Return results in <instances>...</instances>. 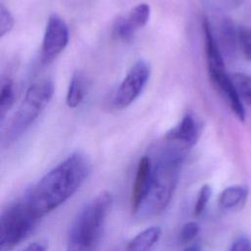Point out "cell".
<instances>
[{
	"label": "cell",
	"mask_w": 251,
	"mask_h": 251,
	"mask_svg": "<svg viewBox=\"0 0 251 251\" xmlns=\"http://www.w3.org/2000/svg\"><path fill=\"white\" fill-rule=\"evenodd\" d=\"M217 39V38H216ZM219 46L226 56H232L239 43V32L236 31L232 22L229 19H222L219 26Z\"/></svg>",
	"instance_id": "cell-11"
},
{
	"label": "cell",
	"mask_w": 251,
	"mask_h": 251,
	"mask_svg": "<svg viewBox=\"0 0 251 251\" xmlns=\"http://www.w3.org/2000/svg\"><path fill=\"white\" fill-rule=\"evenodd\" d=\"M15 100L14 83L12 79L6 78L1 83L0 89V119L1 123L4 122L5 116L12 108Z\"/></svg>",
	"instance_id": "cell-16"
},
{
	"label": "cell",
	"mask_w": 251,
	"mask_h": 251,
	"mask_svg": "<svg viewBox=\"0 0 251 251\" xmlns=\"http://www.w3.org/2000/svg\"><path fill=\"white\" fill-rule=\"evenodd\" d=\"M150 73V65L143 59H139L132 65L115 92L113 97L115 109H125L136 100L147 84Z\"/></svg>",
	"instance_id": "cell-6"
},
{
	"label": "cell",
	"mask_w": 251,
	"mask_h": 251,
	"mask_svg": "<svg viewBox=\"0 0 251 251\" xmlns=\"http://www.w3.org/2000/svg\"><path fill=\"white\" fill-rule=\"evenodd\" d=\"M113 202L109 191L91 198L74 219L68 233L69 250H91L99 243Z\"/></svg>",
	"instance_id": "cell-3"
},
{
	"label": "cell",
	"mask_w": 251,
	"mask_h": 251,
	"mask_svg": "<svg viewBox=\"0 0 251 251\" xmlns=\"http://www.w3.org/2000/svg\"><path fill=\"white\" fill-rule=\"evenodd\" d=\"M200 226L196 222L185 223L179 232V240L181 243L188 244L192 242L196 236L199 234Z\"/></svg>",
	"instance_id": "cell-20"
},
{
	"label": "cell",
	"mask_w": 251,
	"mask_h": 251,
	"mask_svg": "<svg viewBox=\"0 0 251 251\" xmlns=\"http://www.w3.org/2000/svg\"><path fill=\"white\" fill-rule=\"evenodd\" d=\"M70 31L66 22L57 14L49 16L40 49V61L43 65L51 64L67 47Z\"/></svg>",
	"instance_id": "cell-7"
},
{
	"label": "cell",
	"mask_w": 251,
	"mask_h": 251,
	"mask_svg": "<svg viewBox=\"0 0 251 251\" xmlns=\"http://www.w3.org/2000/svg\"><path fill=\"white\" fill-rule=\"evenodd\" d=\"M24 249L29 251H44L47 249V245L42 241H33L25 246Z\"/></svg>",
	"instance_id": "cell-25"
},
{
	"label": "cell",
	"mask_w": 251,
	"mask_h": 251,
	"mask_svg": "<svg viewBox=\"0 0 251 251\" xmlns=\"http://www.w3.org/2000/svg\"><path fill=\"white\" fill-rule=\"evenodd\" d=\"M230 77L241 101L251 108V76L243 73H233Z\"/></svg>",
	"instance_id": "cell-15"
},
{
	"label": "cell",
	"mask_w": 251,
	"mask_h": 251,
	"mask_svg": "<svg viewBox=\"0 0 251 251\" xmlns=\"http://www.w3.org/2000/svg\"><path fill=\"white\" fill-rule=\"evenodd\" d=\"M53 93L54 85L48 79L34 82L27 88L23 101L5 128L2 136L4 146L17 141L29 128L48 105Z\"/></svg>",
	"instance_id": "cell-4"
},
{
	"label": "cell",
	"mask_w": 251,
	"mask_h": 251,
	"mask_svg": "<svg viewBox=\"0 0 251 251\" xmlns=\"http://www.w3.org/2000/svg\"><path fill=\"white\" fill-rule=\"evenodd\" d=\"M248 188L244 185H231L225 188L219 197V205L223 210H236L244 205Z\"/></svg>",
	"instance_id": "cell-12"
},
{
	"label": "cell",
	"mask_w": 251,
	"mask_h": 251,
	"mask_svg": "<svg viewBox=\"0 0 251 251\" xmlns=\"http://www.w3.org/2000/svg\"><path fill=\"white\" fill-rule=\"evenodd\" d=\"M15 25V20L10 13V11L1 4L0 6V36L3 37L5 34L9 33Z\"/></svg>",
	"instance_id": "cell-21"
},
{
	"label": "cell",
	"mask_w": 251,
	"mask_h": 251,
	"mask_svg": "<svg viewBox=\"0 0 251 251\" xmlns=\"http://www.w3.org/2000/svg\"><path fill=\"white\" fill-rule=\"evenodd\" d=\"M190 244L191 245L185 247V250H194V251H196V250H200L201 249V247L199 245H197L196 243H190Z\"/></svg>",
	"instance_id": "cell-26"
},
{
	"label": "cell",
	"mask_w": 251,
	"mask_h": 251,
	"mask_svg": "<svg viewBox=\"0 0 251 251\" xmlns=\"http://www.w3.org/2000/svg\"><path fill=\"white\" fill-rule=\"evenodd\" d=\"M188 149L165 139L152 162V178L147 197L138 213L146 217L162 213L170 204L178 182L182 162Z\"/></svg>",
	"instance_id": "cell-2"
},
{
	"label": "cell",
	"mask_w": 251,
	"mask_h": 251,
	"mask_svg": "<svg viewBox=\"0 0 251 251\" xmlns=\"http://www.w3.org/2000/svg\"><path fill=\"white\" fill-rule=\"evenodd\" d=\"M208 74L213 84L218 89V91L225 97L230 109L232 110L233 114L236 116V118L239 121L243 122L245 120L244 107L241 99L239 98L236 92V89L231 80L230 75L226 74V69L211 72Z\"/></svg>",
	"instance_id": "cell-9"
},
{
	"label": "cell",
	"mask_w": 251,
	"mask_h": 251,
	"mask_svg": "<svg viewBox=\"0 0 251 251\" xmlns=\"http://www.w3.org/2000/svg\"><path fill=\"white\" fill-rule=\"evenodd\" d=\"M137 30L138 29L129 21L127 16L118 18L113 26L114 36L119 40L126 42L131 40Z\"/></svg>",
	"instance_id": "cell-17"
},
{
	"label": "cell",
	"mask_w": 251,
	"mask_h": 251,
	"mask_svg": "<svg viewBox=\"0 0 251 251\" xmlns=\"http://www.w3.org/2000/svg\"><path fill=\"white\" fill-rule=\"evenodd\" d=\"M199 135L200 126L198 122L191 114H186L178 125L166 133L165 139L189 149L196 144Z\"/></svg>",
	"instance_id": "cell-10"
},
{
	"label": "cell",
	"mask_w": 251,
	"mask_h": 251,
	"mask_svg": "<svg viewBox=\"0 0 251 251\" xmlns=\"http://www.w3.org/2000/svg\"><path fill=\"white\" fill-rule=\"evenodd\" d=\"M126 16L137 29L142 28L150 19V6L146 3H140L134 6Z\"/></svg>",
	"instance_id": "cell-18"
},
{
	"label": "cell",
	"mask_w": 251,
	"mask_h": 251,
	"mask_svg": "<svg viewBox=\"0 0 251 251\" xmlns=\"http://www.w3.org/2000/svg\"><path fill=\"white\" fill-rule=\"evenodd\" d=\"M87 83L84 75L80 72H75L69 83L66 104L69 108H76L84 99Z\"/></svg>",
	"instance_id": "cell-14"
},
{
	"label": "cell",
	"mask_w": 251,
	"mask_h": 251,
	"mask_svg": "<svg viewBox=\"0 0 251 251\" xmlns=\"http://www.w3.org/2000/svg\"><path fill=\"white\" fill-rule=\"evenodd\" d=\"M231 251H251V241L247 236L239 235L231 243Z\"/></svg>",
	"instance_id": "cell-23"
},
{
	"label": "cell",
	"mask_w": 251,
	"mask_h": 251,
	"mask_svg": "<svg viewBox=\"0 0 251 251\" xmlns=\"http://www.w3.org/2000/svg\"><path fill=\"white\" fill-rule=\"evenodd\" d=\"M39 220L25 198L6 207L0 219V249L9 250L20 244L32 233Z\"/></svg>",
	"instance_id": "cell-5"
},
{
	"label": "cell",
	"mask_w": 251,
	"mask_h": 251,
	"mask_svg": "<svg viewBox=\"0 0 251 251\" xmlns=\"http://www.w3.org/2000/svg\"><path fill=\"white\" fill-rule=\"evenodd\" d=\"M215 6L222 9H234L241 5L243 0H210Z\"/></svg>",
	"instance_id": "cell-24"
},
{
	"label": "cell",
	"mask_w": 251,
	"mask_h": 251,
	"mask_svg": "<svg viewBox=\"0 0 251 251\" xmlns=\"http://www.w3.org/2000/svg\"><path fill=\"white\" fill-rule=\"evenodd\" d=\"M162 230L159 226H150L136 234L127 244L126 250L129 251H147L154 247L159 241Z\"/></svg>",
	"instance_id": "cell-13"
},
{
	"label": "cell",
	"mask_w": 251,
	"mask_h": 251,
	"mask_svg": "<svg viewBox=\"0 0 251 251\" xmlns=\"http://www.w3.org/2000/svg\"><path fill=\"white\" fill-rule=\"evenodd\" d=\"M212 196V188L209 184H204L201 186L198 195H197V199L194 205V209H193V214L195 217H199L202 215V213L205 211L208 202L210 200Z\"/></svg>",
	"instance_id": "cell-19"
},
{
	"label": "cell",
	"mask_w": 251,
	"mask_h": 251,
	"mask_svg": "<svg viewBox=\"0 0 251 251\" xmlns=\"http://www.w3.org/2000/svg\"><path fill=\"white\" fill-rule=\"evenodd\" d=\"M239 46L247 59L251 60V28L239 29Z\"/></svg>",
	"instance_id": "cell-22"
},
{
	"label": "cell",
	"mask_w": 251,
	"mask_h": 251,
	"mask_svg": "<svg viewBox=\"0 0 251 251\" xmlns=\"http://www.w3.org/2000/svg\"><path fill=\"white\" fill-rule=\"evenodd\" d=\"M90 171L88 158L79 151L72 153L45 174L24 196L35 215L42 218L71 198Z\"/></svg>",
	"instance_id": "cell-1"
},
{
	"label": "cell",
	"mask_w": 251,
	"mask_h": 251,
	"mask_svg": "<svg viewBox=\"0 0 251 251\" xmlns=\"http://www.w3.org/2000/svg\"><path fill=\"white\" fill-rule=\"evenodd\" d=\"M152 178V160L148 156H142L138 162L134 183L132 185L130 206L132 214H138L142 207L149 188Z\"/></svg>",
	"instance_id": "cell-8"
}]
</instances>
